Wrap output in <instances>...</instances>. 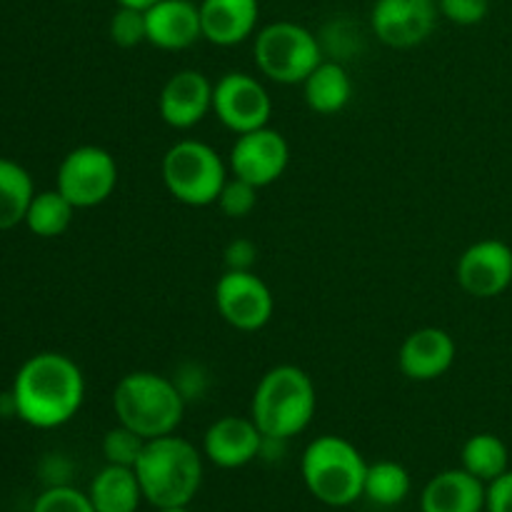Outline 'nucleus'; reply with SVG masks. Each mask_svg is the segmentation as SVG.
<instances>
[{
    "label": "nucleus",
    "mask_w": 512,
    "mask_h": 512,
    "mask_svg": "<svg viewBox=\"0 0 512 512\" xmlns=\"http://www.w3.org/2000/svg\"><path fill=\"white\" fill-rule=\"evenodd\" d=\"M55 188L78 210L103 205L118 185V163L100 145H80L63 158Z\"/></svg>",
    "instance_id": "obj_8"
},
{
    "label": "nucleus",
    "mask_w": 512,
    "mask_h": 512,
    "mask_svg": "<svg viewBox=\"0 0 512 512\" xmlns=\"http://www.w3.org/2000/svg\"><path fill=\"white\" fill-rule=\"evenodd\" d=\"M488 512H512V470L500 475L498 480L488 485V498H485Z\"/></svg>",
    "instance_id": "obj_32"
},
{
    "label": "nucleus",
    "mask_w": 512,
    "mask_h": 512,
    "mask_svg": "<svg viewBox=\"0 0 512 512\" xmlns=\"http://www.w3.org/2000/svg\"><path fill=\"white\" fill-rule=\"evenodd\" d=\"M75 210L78 208L58 188L43 190V193H35L25 215V225L38 238H58L70 228Z\"/></svg>",
    "instance_id": "obj_24"
},
{
    "label": "nucleus",
    "mask_w": 512,
    "mask_h": 512,
    "mask_svg": "<svg viewBox=\"0 0 512 512\" xmlns=\"http://www.w3.org/2000/svg\"><path fill=\"white\" fill-rule=\"evenodd\" d=\"M33 512H95L88 493L70 488V485H55L38 495Z\"/></svg>",
    "instance_id": "obj_29"
},
{
    "label": "nucleus",
    "mask_w": 512,
    "mask_h": 512,
    "mask_svg": "<svg viewBox=\"0 0 512 512\" xmlns=\"http://www.w3.org/2000/svg\"><path fill=\"white\" fill-rule=\"evenodd\" d=\"M213 113L230 133L243 135L268 125L273 100L258 78L230 70L213 85Z\"/></svg>",
    "instance_id": "obj_10"
},
{
    "label": "nucleus",
    "mask_w": 512,
    "mask_h": 512,
    "mask_svg": "<svg viewBox=\"0 0 512 512\" xmlns=\"http://www.w3.org/2000/svg\"><path fill=\"white\" fill-rule=\"evenodd\" d=\"M318 408L313 378L298 365H275L260 378L250 403V418L268 440L295 438L313 423Z\"/></svg>",
    "instance_id": "obj_3"
},
{
    "label": "nucleus",
    "mask_w": 512,
    "mask_h": 512,
    "mask_svg": "<svg viewBox=\"0 0 512 512\" xmlns=\"http://www.w3.org/2000/svg\"><path fill=\"white\" fill-rule=\"evenodd\" d=\"M148 43L158 50H188L203 38L200 5L193 0H160L145 10Z\"/></svg>",
    "instance_id": "obj_17"
},
{
    "label": "nucleus",
    "mask_w": 512,
    "mask_h": 512,
    "mask_svg": "<svg viewBox=\"0 0 512 512\" xmlns=\"http://www.w3.org/2000/svg\"><path fill=\"white\" fill-rule=\"evenodd\" d=\"M133 470L143 498L158 510L188 508L203 485L198 448L175 433L148 440Z\"/></svg>",
    "instance_id": "obj_2"
},
{
    "label": "nucleus",
    "mask_w": 512,
    "mask_h": 512,
    "mask_svg": "<svg viewBox=\"0 0 512 512\" xmlns=\"http://www.w3.org/2000/svg\"><path fill=\"white\" fill-rule=\"evenodd\" d=\"M115 420L140 438L173 435L185 418V395L173 378L135 370L123 375L113 390Z\"/></svg>",
    "instance_id": "obj_4"
},
{
    "label": "nucleus",
    "mask_w": 512,
    "mask_h": 512,
    "mask_svg": "<svg viewBox=\"0 0 512 512\" xmlns=\"http://www.w3.org/2000/svg\"><path fill=\"white\" fill-rule=\"evenodd\" d=\"M253 55L260 73L280 85H303V80L323 63V50L313 30L293 20H278L260 28Z\"/></svg>",
    "instance_id": "obj_7"
},
{
    "label": "nucleus",
    "mask_w": 512,
    "mask_h": 512,
    "mask_svg": "<svg viewBox=\"0 0 512 512\" xmlns=\"http://www.w3.org/2000/svg\"><path fill=\"white\" fill-rule=\"evenodd\" d=\"M265 448V435L253 418L225 415L215 420L203 438V453L213 465L223 470H238L253 463Z\"/></svg>",
    "instance_id": "obj_15"
},
{
    "label": "nucleus",
    "mask_w": 512,
    "mask_h": 512,
    "mask_svg": "<svg viewBox=\"0 0 512 512\" xmlns=\"http://www.w3.org/2000/svg\"><path fill=\"white\" fill-rule=\"evenodd\" d=\"M258 190L253 183L243 178H228L218 195V208L228 218H248L258 205Z\"/></svg>",
    "instance_id": "obj_28"
},
{
    "label": "nucleus",
    "mask_w": 512,
    "mask_h": 512,
    "mask_svg": "<svg viewBox=\"0 0 512 512\" xmlns=\"http://www.w3.org/2000/svg\"><path fill=\"white\" fill-rule=\"evenodd\" d=\"M35 185L28 170L15 160L0 158V230H10L25 223Z\"/></svg>",
    "instance_id": "obj_22"
},
{
    "label": "nucleus",
    "mask_w": 512,
    "mask_h": 512,
    "mask_svg": "<svg viewBox=\"0 0 512 512\" xmlns=\"http://www.w3.org/2000/svg\"><path fill=\"white\" fill-rule=\"evenodd\" d=\"M438 10L455 25H478L488 15L490 0H438Z\"/></svg>",
    "instance_id": "obj_30"
},
{
    "label": "nucleus",
    "mask_w": 512,
    "mask_h": 512,
    "mask_svg": "<svg viewBox=\"0 0 512 512\" xmlns=\"http://www.w3.org/2000/svg\"><path fill=\"white\" fill-rule=\"evenodd\" d=\"M145 443H148V440L140 438L138 433H133V430L118 423L115 428H110L103 438L105 463L123 465V468H135Z\"/></svg>",
    "instance_id": "obj_26"
},
{
    "label": "nucleus",
    "mask_w": 512,
    "mask_h": 512,
    "mask_svg": "<svg viewBox=\"0 0 512 512\" xmlns=\"http://www.w3.org/2000/svg\"><path fill=\"white\" fill-rule=\"evenodd\" d=\"M258 15V0H200L203 40L220 48L243 43L258 28Z\"/></svg>",
    "instance_id": "obj_18"
},
{
    "label": "nucleus",
    "mask_w": 512,
    "mask_h": 512,
    "mask_svg": "<svg viewBox=\"0 0 512 512\" xmlns=\"http://www.w3.org/2000/svg\"><path fill=\"white\" fill-rule=\"evenodd\" d=\"M163 185L178 203L190 208H208L228 180V165L218 150L203 140L185 138L170 145L160 163Z\"/></svg>",
    "instance_id": "obj_6"
},
{
    "label": "nucleus",
    "mask_w": 512,
    "mask_h": 512,
    "mask_svg": "<svg viewBox=\"0 0 512 512\" xmlns=\"http://www.w3.org/2000/svg\"><path fill=\"white\" fill-rule=\"evenodd\" d=\"M305 103L318 115H338L348 108L353 98V80L348 70L335 60H323L308 78L303 80Z\"/></svg>",
    "instance_id": "obj_20"
},
{
    "label": "nucleus",
    "mask_w": 512,
    "mask_h": 512,
    "mask_svg": "<svg viewBox=\"0 0 512 512\" xmlns=\"http://www.w3.org/2000/svg\"><path fill=\"white\" fill-rule=\"evenodd\" d=\"M108 35L118 48H135L148 43V28H145V10L118 5L108 20Z\"/></svg>",
    "instance_id": "obj_27"
},
{
    "label": "nucleus",
    "mask_w": 512,
    "mask_h": 512,
    "mask_svg": "<svg viewBox=\"0 0 512 512\" xmlns=\"http://www.w3.org/2000/svg\"><path fill=\"white\" fill-rule=\"evenodd\" d=\"M215 308L230 328L258 333L273 318L275 300L265 280L253 270H225L215 285Z\"/></svg>",
    "instance_id": "obj_9"
},
{
    "label": "nucleus",
    "mask_w": 512,
    "mask_h": 512,
    "mask_svg": "<svg viewBox=\"0 0 512 512\" xmlns=\"http://www.w3.org/2000/svg\"><path fill=\"white\" fill-rule=\"evenodd\" d=\"M290 163V145L283 133L273 128H258L235 138L230 148L228 168L235 178L253 183L255 188H268L283 178Z\"/></svg>",
    "instance_id": "obj_11"
},
{
    "label": "nucleus",
    "mask_w": 512,
    "mask_h": 512,
    "mask_svg": "<svg viewBox=\"0 0 512 512\" xmlns=\"http://www.w3.org/2000/svg\"><path fill=\"white\" fill-rule=\"evenodd\" d=\"M488 485L468 470H445L435 475L420 495L423 512H483Z\"/></svg>",
    "instance_id": "obj_19"
},
{
    "label": "nucleus",
    "mask_w": 512,
    "mask_h": 512,
    "mask_svg": "<svg viewBox=\"0 0 512 512\" xmlns=\"http://www.w3.org/2000/svg\"><path fill=\"white\" fill-rule=\"evenodd\" d=\"M158 512H190L188 508H163V510H158Z\"/></svg>",
    "instance_id": "obj_34"
},
{
    "label": "nucleus",
    "mask_w": 512,
    "mask_h": 512,
    "mask_svg": "<svg viewBox=\"0 0 512 512\" xmlns=\"http://www.w3.org/2000/svg\"><path fill=\"white\" fill-rule=\"evenodd\" d=\"M213 85L208 75L195 68H183L165 80L158 95V113L165 125L190 130L213 113Z\"/></svg>",
    "instance_id": "obj_14"
},
{
    "label": "nucleus",
    "mask_w": 512,
    "mask_h": 512,
    "mask_svg": "<svg viewBox=\"0 0 512 512\" xmlns=\"http://www.w3.org/2000/svg\"><path fill=\"white\" fill-rule=\"evenodd\" d=\"M458 345L443 328H420L403 340L398 353L400 373L415 383L438 380L453 368Z\"/></svg>",
    "instance_id": "obj_16"
},
{
    "label": "nucleus",
    "mask_w": 512,
    "mask_h": 512,
    "mask_svg": "<svg viewBox=\"0 0 512 512\" xmlns=\"http://www.w3.org/2000/svg\"><path fill=\"white\" fill-rule=\"evenodd\" d=\"M155 3H160V0H118V5H128V8H138V10L153 8Z\"/></svg>",
    "instance_id": "obj_33"
},
{
    "label": "nucleus",
    "mask_w": 512,
    "mask_h": 512,
    "mask_svg": "<svg viewBox=\"0 0 512 512\" xmlns=\"http://www.w3.org/2000/svg\"><path fill=\"white\" fill-rule=\"evenodd\" d=\"M88 498L95 512H135L145 500L135 470L123 465H105L90 483Z\"/></svg>",
    "instance_id": "obj_21"
},
{
    "label": "nucleus",
    "mask_w": 512,
    "mask_h": 512,
    "mask_svg": "<svg viewBox=\"0 0 512 512\" xmlns=\"http://www.w3.org/2000/svg\"><path fill=\"white\" fill-rule=\"evenodd\" d=\"M460 463H463V470H468L470 475H475V478L483 480L485 485H490L493 480H498L500 475L510 470L508 445H505L498 435L478 433L473 435V438L465 440L463 453H460Z\"/></svg>",
    "instance_id": "obj_23"
},
{
    "label": "nucleus",
    "mask_w": 512,
    "mask_h": 512,
    "mask_svg": "<svg viewBox=\"0 0 512 512\" xmlns=\"http://www.w3.org/2000/svg\"><path fill=\"white\" fill-rule=\"evenodd\" d=\"M455 278L460 288L473 298H498L512 285V248L495 238L478 240L458 258Z\"/></svg>",
    "instance_id": "obj_13"
},
{
    "label": "nucleus",
    "mask_w": 512,
    "mask_h": 512,
    "mask_svg": "<svg viewBox=\"0 0 512 512\" xmlns=\"http://www.w3.org/2000/svg\"><path fill=\"white\" fill-rule=\"evenodd\" d=\"M13 413L38 430L70 423L83 408L85 375L73 358L63 353H38L15 373Z\"/></svg>",
    "instance_id": "obj_1"
},
{
    "label": "nucleus",
    "mask_w": 512,
    "mask_h": 512,
    "mask_svg": "<svg viewBox=\"0 0 512 512\" xmlns=\"http://www.w3.org/2000/svg\"><path fill=\"white\" fill-rule=\"evenodd\" d=\"M438 15V0H375L370 28L388 48L408 50L433 35Z\"/></svg>",
    "instance_id": "obj_12"
},
{
    "label": "nucleus",
    "mask_w": 512,
    "mask_h": 512,
    "mask_svg": "<svg viewBox=\"0 0 512 512\" xmlns=\"http://www.w3.org/2000/svg\"><path fill=\"white\" fill-rule=\"evenodd\" d=\"M410 493V473L395 460H378L368 465L365 473L363 498L378 508H395L403 503Z\"/></svg>",
    "instance_id": "obj_25"
},
{
    "label": "nucleus",
    "mask_w": 512,
    "mask_h": 512,
    "mask_svg": "<svg viewBox=\"0 0 512 512\" xmlns=\"http://www.w3.org/2000/svg\"><path fill=\"white\" fill-rule=\"evenodd\" d=\"M305 488L315 500L330 508H348L363 498L368 463L350 440L340 435H320L305 448L303 463Z\"/></svg>",
    "instance_id": "obj_5"
},
{
    "label": "nucleus",
    "mask_w": 512,
    "mask_h": 512,
    "mask_svg": "<svg viewBox=\"0 0 512 512\" xmlns=\"http://www.w3.org/2000/svg\"><path fill=\"white\" fill-rule=\"evenodd\" d=\"M225 270H253L258 263V248L253 240L238 238L225 248Z\"/></svg>",
    "instance_id": "obj_31"
}]
</instances>
